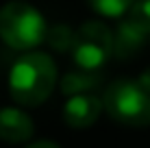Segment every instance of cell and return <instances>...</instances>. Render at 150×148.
Wrapping results in <instances>:
<instances>
[{"mask_svg": "<svg viewBox=\"0 0 150 148\" xmlns=\"http://www.w3.org/2000/svg\"><path fill=\"white\" fill-rule=\"evenodd\" d=\"M144 35H139L137 30H133L126 22H120L117 33L113 35V52L120 59H128L135 50H139V46L144 44Z\"/></svg>", "mask_w": 150, "mask_h": 148, "instance_id": "cell-8", "label": "cell"}, {"mask_svg": "<svg viewBox=\"0 0 150 148\" xmlns=\"http://www.w3.org/2000/svg\"><path fill=\"white\" fill-rule=\"evenodd\" d=\"M91 9L105 18H120L137 2V0H89Z\"/></svg>", "mask_w": 150, "mask_h": 148, "instance_id": "cell-10", "label": "cell"}, {"mask_svg": "<svg viewBox=\"0 0 150 148\" xmlns=\"http://www.w3.org/2000/svg\"><path fill=\"white\" fill-rule=\"evenodd\" d=\"M72 52H74V61L79 68L100 70L113 55V33L107 24L98 20L85 22L79 30H74Z\"/></svg>", "mask_w": 150, "mask_h": 148, "instance_id": "cell-4", "label": "cell"}, {"mask_svg": "<svg viewBox=\"0 0 150 148\" xmlns=\"http://www.w3.org/2000/svg\"><path fill=\"white\" fill-rule=\"evenodd\" d=\"M102 111V100L89 94H74L63 107V120L72 129H87L96 122Z\"/></svg>", "mask_w": 150, "mask_h": 148, "instance_id": "cell-5", "label": "cell"}, {"mask_svg": "<svg viewBox=\"0 0 150 148\" xmlns=\"http://www.w3.org/2000/svg\"><path fill=\"white\" fill-rule=\"evenodd\" d=\"M133 30H137L139 35H150V0H137L126 13H124V20Z\"/></svg>", "mask_w": 150, "mask_h": 148, "instance_id": "cell-9", "label": "cell"}, {"mask_svg": "<svg viewBox=\"0 0 150 148\" xmlns=\"http://www.w3.org/2000/svg\"><path fill=\"white\" fill-rule=\"evenodd\" d=\"M102 83V74L98 70H85V68H79L74 72H68L61 79V91L68 96H74V94H89L94 87Z\"/></svg>", "mask_w": 150, "mask_h": 148, "instance_id": "cell-7", "label": "cell"}, {"mask_svg": "<svg viewBox=\"0 0 150 148\" xmlns=\"http://www.w3.org/2000/svg\"><path fill=\"white\" fill-rule=\"evenodd\" d=\"M57 65L46 52L22 55L9 72V91L13 100L24 107L41 105L54 89Z\"/></svg>", "mask_w": 150, "mask_h": 148, "instance_id": "cell-1", "label": "cell"}, {"mask_svg": "<svg viewBox=\"0 0 150 148\" xmlns=\"http://www.w3.org/2000/svg\"><path fill=\"white\" fill-rule=\"evenodd\" d=\"M102 109L124 126H148L150 124V94L139 81L120 79L111 83L102 98Z\"/></svg>", "mask_w": 150, "mask_h": 148, "instance_id": "cell-3", "label": "cell"}, {"mask_svg": "<svg viewBox=\"0 0 150 148\" xmlns=\"http://www.w3.org/2000/svg\"><path fill=\"white\" fill-rule=\"evenodd\" d=\"M35 126L26 111L18 107H2L0 109V140L7 144H22L30 140Z\"/></svg>", "mask_w": 150, "mask_h": 148, "instance_id": "cell-6", "label": "cell"}, {"mask_svg": "<svg viewBox=\"0 0 150 148\" xmlns=\"http://www.w3.org/2000/svg\"><path fill=\"white\" fill-rule=\"evenodd\" d=\"M46 39L54 50L63 52V50L72 48V44H74V30L70 26H65V24H54V26H50L46 30Z\"/></svg>", "mask_w": 150, "mask_h": 148, "instance_id": "cell-11", "label": "cell"}, {"mask_svg": "<svg viewBox=\"0 0 150 148\" xmlns=\"http://www.w3.org/2000/svg\"><path fill=\"white\" fill-rule=\"evenodd\" d=\"M46 20L33 4L11 0L0 9V37L15 50H30L46 39Z\"/></svg>", "mask_w": 150, "mask_h": 148, "instance_id": "cell-2", "label": "cell"}, {"mask_svg": "<svg viewBox=\"0 0 150 148\" xmlns=\"http://www.w3.org/2000/svg\"><path fill=\"white\" fill-rule=\"evenodd\" d=\"M26 148H59L54 144V142H50V140H41V142H35V144H30Z\"/></svg>", "mask_w": 150, "mask_h": 148, "instance_id": "cell-13", "label": "cell"}, {"mask_svg": "<svg viewBox=\"0 0 150 148\" xmlns=\"http://www.w3.org/2000/svg\"><path fill=\"white\" fill-rule=\"evenodd\" d=\"M137 81H139V85H142V87H144V89H146L148 94H150V68H148V70H144V72H142V76H139Z\"/></svg>", "mask_w": 150, "mask_h": 148, "instance_id": "cell-12", "label": "cell"}]
</instances>
